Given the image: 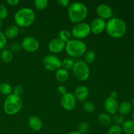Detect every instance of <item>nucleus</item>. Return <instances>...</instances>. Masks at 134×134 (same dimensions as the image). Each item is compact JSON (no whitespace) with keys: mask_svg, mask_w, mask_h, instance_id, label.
Listing matches in <instances>:
<instances>
[{"mask_svg":"<svg viewBox=\"0 0 134 134\" xmlns=\"http://www.w3.org/2000/svg\"><path fill=\"white\" fill-rule=\"evenodd\" d=\"M90 26L91 32L96 35H99L105 30L106 22L104 19L98 17L92 22Z\"/></svg>","mask_w":134,"mask_h":134,"instance_id":"f8f14e48","label":"nucleus"},{"mask_svg":"<svg viewBox=\"0 0 134 134\" xmlns=\"http://www.w3.org/2000/svg\"><path fill=\"white\" fill-rule=\"evenodd\" d=\"M96 13L99 18L104 20L111 18L113 16L112 9L108 5L105 3H102L97 7Z\"/></svg>","mask_w":134,"mask_h":134,"instance_id":"ddd939ff","label":"nucleus"},{"mask_svg":"<svg viewBox=\"0 0 134 134\" xmlns=\"http://www.w3.org/2000/svg\"><path fill=\"white\" fill-rule=\"evenodd\" d=\"M131 103H132V105H134V98L132 99V102H131Z\"/></svg>","mask_w":134,"mask_h":134,"instance_id":"79ce46f5","label":"nucleus"},{"mask_svg":"<svg viewBox=\"0 0 134 134\" xmlns=\"http://www.w3.org/2000/svg\"><path fill=\"white\" fill-rule=\"evenodd\" d=\"M43 65L48 71H57L62 67V61L54 54H48L43 58Z\"/></svg>","mask_w":134,"mask_h":134,"instance_id":"6e6552de","label":"nucleus"},{"mask_svg":"<svg viewBox=\"0 0 134 134\" xmlns=\"http://www.w3.org/2000/svg\"><path fill=\"white\" fill-rule=\"evenodd\" d=\"M7 44V37L4 33L0 31V50H3Z\"/></svg>","mask_w":134,"mask_h":134,"instance_id":"473e14b6","label":"nucleus"},{"mask_svg":"<svg viewBox=\"0 0 134 134\" xmlns=\"http://www.w3.org/2000/svg\"><path fill=\"white\" fill-rule=\"evenodd\" d=\"M122 128L120 126L116 124H113L109 127L107 134H121Z\"/></svg>","mask_w":134,"mask_h":134,"instance_id":"c756f323","label":"nucleus"},{"mask_svg":"<svg viewBox=\"0 0 134 134\" xmlns=\"http://www.w3.org/2000/svg\"><path fill=\"white\" fill-rule=\"evenodd\" d=\"M18 33H19V28L18 26L16 25H10L5 30L4 34L7 38L14 39L18 35Z\"/></svg>","mask_w":134,"mask_h":134,"instance_id":"f3484780","label":"nucleus"},{"mask_svg":"<svg viewBox=\"0 0 134 134\" xmlns=\"http://www.w3.org/2000/svg\"><path fill=\"white\" fill-rule=\"evenodd\" d=\"M65 50L72 57H81L87 51V45L79 39H70L65 43Z\"/></svg>","mask_w":134,"mask_h":134,"instance_id":"39448f33","label":"nucleus"},{"mask_svg":"<svg viewBox=\"0 0 134 134\" xmlns=\"http://www.w3.org/2000/svg\"><path fill=\"white\" fill-rule=\"evenodd\" d=\"M13 92V88L10 84L7 82H1L0 83V93L3 95L9 96Z\"/></svg>","mask_w":134,"mask_h":134,"instance_id":"5701e85b","label":"nucleus"},{"mask_svg":"<svg viewBox=\"0 0 134 134\" xmlns=\"http://www.w3.org/2000/svg\"><path fill=\"white\" fill-rule=\"evenodd\" d=\"M13 92L14 95L20 96L22 94V93L23 92V87L20 85H17L14 87V89H13Z\"/></svg>","mask_w":134,"mask_h":134,"instance_id":"f704fd0d","label":"nucleus"},{"mask_svg":"<svg viewBox=\"0 0 134 134\" xmlns=\"http://www.w3.org/2000/svg\"><path fill=\"white\" fill-rule=\"evenodd\" d=\"M22 48V47H21V44L18 43H13V44L10 45V51H11L12 52H18Z\"/></svg>","mask_w":134,"mask_h":134,"instance_id":"72a5a7b5","label":"nucleus"},{"mask_svg":"<svg viewBox=\"0 0 134 134\" xmlns=\"http://www.w3.org/2000/svg\"><path fill=\"white\" fill-rule=\"evenodd\" d=\"M111 120L114 124H116V125H119L122 124L124 122V116L120 114L115 113L113 115V116L111 117Z\"/></svg>","mask_w":134,"mask_h":134,"instance_id":"bb28decb","label":"nucleus"},{"mask_svg":"<svg viewBox=\"0 0 134 134\" xmlns=\"http://www.w3.org/2000/svg\"><path fill=\"white\" fill-rule=\"evenodd\" d=\"M74 64V62L71 59H64V60L62 61V68L63 69L68 70V69H70L71 68H73Z\"/></svg>","mask_w":134,"mask_h":134,"instance_id":"cd10ccee","label":"nucleus"},{"mask_svg":"<svg viewBox=\"0 0 134 134\" xmlns=\"http://www.w3.org/2000/svg\"><path fill=\"white\" fill-rule=\"evenodd\" d=\"M73 72L75 77L78 80L85 81L90 76V69L88 64L82 60L76 62L73 67Z\"/></svg>","mask_w":134,"mask_h":134,"instance_id":"423d86ee","label":"nucleus"},{"mask_svg":"<svg viewBox=\"0 0 134 134\" xmlns=\"http://www.w3.org/2000/svg\"><path fill=\"white\" fill-rule=\"evenodd\" d=\"M83 109L86 113H92L95 111V106L94 103L89 101H86L83 104Z\"/></svg>","mask_w":134,"mask_h":134,"instance_id":"c85d7f7f","label":"nucleus"},{"mask_svg":"<svg viewBox=\"0 0 134 134\" xmlns=\"http://www.w3.org/2000/svg\"><path fill=\"white\" fill-rule=\"evenodd\" d=\"M96 58V54L92 50H88L85 52V62L87 63L88 64H92L95 61Z\"/></svg>","mask_w":134,"mask_h":134,"instance_id":"b1692460","label":"nucleus"},{"mask_svg":"<svg viewBox=\"0 0 134 134\" xmlns=\"http://www.w3.org/2000/svg\"><path fill=\"white\" fill-rule=\"evenodd\" d=\"M132 118H133V119L134 120V111H133V113H132Z\"/></svg>","mask_w":134,"mask_h":134,"instance_id":"37998d69","label":"nucleus"},{"mask_svg":"<svg viewBox=\"0 0 134 134\" xmlns=\"http://www.w3.org/2000/svg\"><path fill=\"white\" fill-rule=\"evenodd\" d=\"M119 102L116 99H112L109 97L104 102V108L107 114L114 115L116 113L119 109Z\"/></svg>","mask_w":134,"mask_h":134,"instance_id":"4468645a","label":"nucleus"},{"mask_svg":"<svg viewBox=\"0 0 134 134\" xmlns=\"http://www.w3.org/2000/svg\"><path fill=\"white\" fill-rule=\"evenodd\" d=\"M2 26H3V22H2V21H1V20H0V30H1V29Z\"/></svg>","mask_w":134,"mask_h":134,"instance_id":"a19ab883","label":"nucleus"},{"mask_svg":"<svg viewBox=\"0 0 134 134\" xmlns=\"http://www.w3.org/2000/svg\"><path fill=\"white\" fill-rule=\"evenodd\" d=\"M58 92L59 94H61L62 96H63L64 94H65V93H67V88L64 85H60V86L58 87Z\"/></svg>","mask_w":134,"mask_h":134,"instance_id":"e433bc0d","label":"nucleus"},{"mask_svg":"<svg viewBox=\"0 0 134 134\" xmlns=\"http://www.w3.org/2000/svg\"><path fill=\"white\" fill-rule=\"evenodd\" d=\"M118 96V93L116 91H113L110 93L109 94V98H112V99H116Z\"/></svg>","mask_w":134,"mask_h":134,"instance_id":"58836bf2","label":"nucleus"},{"mask_svg":"<svg viewBox=\"0 0 134 134\" xmlns=\"http://www.w3.org/2000/svg\"><path fill=\"white\" fill-rule=\"evenodd\" d=\"M75 97L79 102H85L89 96L88 89L85 86H79L75 90Z\"/></svg>","mask_w":134,"mask_h":134,"instance_id":"2eb2a0df","label":"nucleus"},{"mask_svg":"<svg viewBox=\"0 0 134 134\" xmlns=\"http://www.w3.org/2000/svg\"><path fill=\"white\" fill-rule=\"evenodd\" d=\"M57 3L60 6L63 7H69V5H70V1L69 0H58Z\"/></svg>","mask_w":134,"mask_h":134,"instance_id":"c9c22d12","label":"nucleus"},{"mask_svg":"<svg viewBox=\"0 0 134 134\" xmlns=\"http://www.w3.org/2000/svg\"><path fill=\"white\" fill-rule=\"evenodd\" d=\"M0 58H1V57H0Z\"/></svg>","mask_w":134,"mask_h":134,"instance_id":"c03bdc74","label":"nucleus"},{"mask_svg":"<svg viewBox=\"0 0 134 134\" xmlns=\"http://www.w3.org/2000/svg\"><path fill=\"white\" fill-rule=\"evenodd\" d=\"M121 128L126 134H134V120H126L122 124Z\"/></svg>","mask_w":134,"mask_h":134,"instance_id":"6ab92c4d","label":"nucleus"},{"mask_svg":"<svg viewBox=\"0 0 134 134\" xmlns=\"http://www.w3.org/2000/svg\"><path fill=\"white\" fill-rule=\"evenodd\" d=\"M0 57L5 63H9L13 60V54L9 49H3L1 51Z\"/></svg>","mask_w":134,"mask_h":134,"instance_id":"4be33fe9","label":"nucleus"},{"mask_svg":"<svg viewBox=\"0 0 134 134\" xmlns=\"http://www.w3.org/2000/svg\"><path fill=\"white\" fill-rule=\"evenodd\" d=\"M28 125L31 130L37 132L43 128V122L37 116L31 115L28 119Z\"/></svg>","mask_w":134,"mask_h":134,"instance_id":"dca6fc26","label":"nucleus"},{"mask_svg":"<svg viewBox=\"0 0 134 134\" xmlns=\"http://www.w3.org/2000/svg\"><path fill=\"white\" fill-rule=\"evenodd\" d=\"M65 43L60 38H54L49 42L48 48L50 52L54 54H58L62 52L65 49Z\"/></svg>","mask_w":134,"mask_h":134,"instance_id":"9b49d317","label":"nucleus"},{"mask_svg":"<svg viewBox=\"0 0 134 134\" xmlns=\"http://www.w3.org/2000/svg\"><path fill=\"white\" fill-rule=\"evenodd\" d=\"M68 134H81V133H79L78 131H73V132H69V133Z\"/></svg>","mask_w":134,"mask_h":134,"instance_id":"ea45409f","label":"nucleus"},{"mask_svg":"<svg viewBox=\"0 0 134 134\" xmlns=\"http://www.w3.org/2000/svg\"><path fill=\"white\" fill-rule=\"evenodd\" d=\"M91 32L90 24L86 22H80L76 24L72 28V35L76 39L86 38Z\"/></svg>","mask_w":134,"mask_h":134,"instance_id":"0eeeda50","label":"nucleus"},{"mask_svg":"<svg viewBox=\"0 0 134 134\" xmlns=\"http://www.w3.org/2000/svg\"><path fill=\"white\" fill-rule=\"evenodd\" d=\"M35 7L39 10H43L47 7L48 1L47 0H35L34 1Z\"/></svg>","mask_w":134,"mask_h":134,"instance_id":"a878e982","label":"nucleus"},{"mask_svg":"<svg viewBox=\"0 0 134 134\" xmlns=\"http://www.w3.org/2000/svg\"><path fill=\"white\" fill-rule=\"evenodd\" d=\"M21 47L26 52H34L39 49V42L34 37L27 36L22 40Z\"/></svg>","mask_w":134,"mask_h":134,"instance_id":"1a4fd4ad","label":"nucleus"},{"mask_svg":"<svg viewBox=\"0 0 134 134\" xmlns=\"http://www.w3.org/2000/svg\"><path fill=\"white\" fill-rule=\"evenodd\" d=\"M14 19L17 26L28 27L35 21V13L30 8L24 7L17 10L14 14Z\"/></svg>","mask_w":134,"mask_h":134,"instance_id":"7ed1b4c3","label":"nucleus"},{"mask_svg":"<svg viewBox=\"0 0 134 134\" xmlns=\"http://www.w3.org/2000/svg\"><path fill=\"white\" fill-rule=\"evenodd\" d=\"M68 16L71 22L75 24L82 22L86 18L88 8L81 2H73L68 7Z\"/></svg>","mask_w":134,"mask_h":134,"instance_id":"f03ea898","label":"nucleus"},{"mask_svg":"<svg viewBox=\"0 0 134 134\" xmlns=\"http://www.w3.org/2000/svg\"><path fill=\"white\" fill-rule=\"evenodd\" d=\"M22 106L23 102L20 97L11 94L7 96L4 102V111L9 115H14L20 111Z\"/></svg>","mask_w":134,"mask_h":134,"instance_id":"20e7f679","label":"nucleus"},{"mask_svg":"<svg viewBox=\"0 0 134 134\" xmlns=\"http://www.w3.org/2000/svg\"><path fill=\"white\" fill-rule=\"evenodd\" d=\"M75 97L71 92H67L61 98V105L64 109L67 111H71L75 107L76 105Z\"/></svg>","mask_w":134,"mask_h":134,"instance_id":"9d476101","label":"nucleus"},{"mask_svg":"<svg viewBox=\"0 0 134 134\" xmlns=\"http://www.w3.org/2000/svg\"><path fill=\"white\" fill-rule=\"evenodd\" d=\"M8 10L6 7L3 4H0V20L5 19L8 16Z\"/></svg>","mask_w":134,"mask_h":134,"instance_id":"2f4dec72","label":"nucleus"},{"mask_svg":"<svg viewBox=\"0 0 134 134\" xmlns=\"http://www.w3.org/2000/svg\"><path fill=\"white\" fill-rule=\"evenodd\" d=\"M68 77H69V73H68V70H66V69L60 68L58 70L56 71V79L58 82H65L68 80Z\"/></svg>","mask_w":134,"mask_h":134,"instance_id":"aec40b11","label":"nucleus"},{"mask_svg":"<svg viewBox=\"0 0 134 134\" xmlns=\"http://www.w3.org/2000/svg\"><path fill=\"white\" fill-rule=\"evenodd\" d=\"M132 109V105L131 102H123L120 103L119 105V109L118 111H119V114L123 115H127L131 112Z\"/></svg>","mask_w":134,"mask_h":134,"instance_id":"a211bd4d","label":"nucleus"},{"mask_svg":"<svg viewBox=\"0 0 134 134\" xmlns=\"http://www.w3.org/2000/svg\"><path fill=\"white\" fill-rule=\"evenodd\" d=\"M58 36L61 40L65 42V43L68 41H69L71 39V34L69 31L67 30H62L59 32Z\"/></svg>","mask_w":134,"mask_h":134,"instance_id":"393cba45","label":"nucleus"},{"mask_svg":"<svg viewBox=\"0 0 134 134\" xmlns=\"http://www.w3.org/2000/svg\"><path fill=\"white\" fill-rule=\"evenodd\" d=\"M98 121L103 126H108L111 125L112 120H111V117L109 114L104 113H102L98 115Z\"/></svg>","mask_w":134,"mask_h":134,"instance_id":"412c9836","label":"nucleus"},{"mask_svg":"<svg viewBox=\"0 0 134 134\" xmlns=\"http://www.w3.org/2000/svg\"><path fill=\"white\" fill-rule=\"evenodd\" d=\"M89 128H90V126H89V124H88L87 122H84L81 123V124L79 125L78 126V132L81 134H83L86 133L89 130Z\"/></svg>","mask_w":134,"mask_h":134,"instance_id":"7c9ffc66","label":"nucleus"},{"mask_svg":"<svg viewBox=\"0 0 134 134\" xmlns=\"http://www.w3.org/2000/svg\"><path fill=\"white\" fill-rule=\"evenodd\" d=\"M19 2L20 1L18 0H7V3L10 6H16L19 3Z\"/></svg>","mask_w":134,"mask_h":134,"instance_id":"4c0bfd02","label":"nucleus"},{"mask_svg":"<svg viewBox=\"0 0 134 134\" xmlns=\"http://www.w3.org/2000/svg\"><path fill=\"white\" fill-rule=\"evenodd\" d=\"M105 30L107 34L113 38H120L124 36L126 31V24L121 18H111L106 23Z\"/></svg>","mask_w":134,"mask_h":134,"instance_id":"f257e3e1","label":"nucleus"}]
</instances>
